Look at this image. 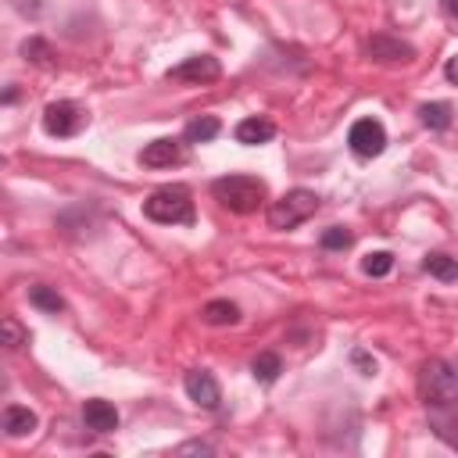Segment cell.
Here are the masks:
<instances>
[{"mask_svg": "<svg viewBox=\"0 0 458 458\" xmlns=\"http://www.w3.org/2000/svg\"><path fill=\"white\" fill-rule=\"evenodd\" d=\"M211 197H215L222 208L236 211V215H250V211H258V208L265 204L268 186H265V179H258V175L233 172V175H222V179L211 182Z\"/></svg>", "mask_w": 458, "mask_h": 458, "instance_id": "cell-1", "label": "cell"}, {"mask_svg": "<svg viewBox=\"0 0 458 458\" xmlns=\"http://www.w3.org/2000/svg\"><path fill=\"white\" fill-rule=\"evenodd\" d=\"M143 215L161 225H193V197L186 186H161L143 200Z\"/></svg>", "mask_w": 458, "mask_h": 458, "instance_id": "cell-2", "label": "cell"}, {"mask_svg": "<svg viewBox=\"0 0 458 458\" xmlns=\"http://www.w3.org/2000/svg\"><path fill=\"white\" fill-rule=\"evenodd\" d=\"M419 394L426 404H444L458 411V369L444 358H429L419 372Z\"/></svg>", "mask_w": 458, "mask_h": 458, "instance_id": "cell-3", "label": "cell"}, {"mask_svg": "<svg viewBox=\"0 0 458 458\" xmlns=\"http://www.w3.org/2000/svg\"><path fill=\"white\" fill-rule=\"evenodd\" d=\"M318 211V197L311 190H290L279 200H272L268 208V225L272 229H297L301 222H308Z\"/></svg>", "mask_w": 458, "mask_h": 458, "instance_id": "cell-4", "label": "cell"}, {"mask_svg": "<svg viewBox=\"0 0 458 458\" xmlns=\"http://www.w3.org/2000/svg\"><path fill=\"white\" fill-rule=\"evenodd\" d=\"M82 125H86V114H82V107L75 100H54L43 111V129L50 136H61L64 140V136H75Z\"/></svg>", "mask_w": 458, "mask_h": 458, "instance_id": "cell-5", "label": "cell"}, {"mask_svg": "<svg viewBox=\"0 0 458 458\" xmlns=\"http://www.w3.org/2000/svg\"><path fill=\"white\" fill-rule=\"evenodd\" d=\"M347 143L358 157H379L386 150V129L379 118H358L347 132Z\"/></svg>", "mask_w": 458, "mask_h": 458, "instance_id": "cell-6", "label": "cell"}, {"mask_svg": "<svg viewBox=\"0 0 458 458\" xmlns=\"http://www.w3.org/2000/svg\"><path fill=\"white\" fill-rule=\"evenodd\" d=\"M222 75V64L211 57V54H197V57H186L182 64L168 68V82H190V86H200V82H215Z\"/></svg>", "mask_w": 458, "mask_h": 458, "instance_id": "cell-7", "label": "cell"}, {"mask_svg": "<svg viewBox=\"0 0 458 458\" xmlns=\"http://www.w3.org/2000/svg\"><path fill=\"white\" fill-rule=\"evenodd\" d=\"M182 386H186V397H190L193 404L208 408V411H215V408H218V401H222L218 379H215L208 369H190V372L182 376Z\"/></svg>", "mask_w": 458, "mask_h": 458, "instance_id": "cell-8", "label": "cell"}, {"mask_svg": "<svg viewBox=\"0 0 458 458\" xmlns=\"http://www.w3.org/2000/svg\"><path fill=\"white\" fill-rule=\"evenodd\" d=\"M365 50H369V57L379 61V64H401V61H411V57H415V47H411V43H404V39H397V36H386V32H376Z\"/></svg>", "mask_w": 458, "mask_h": 458, "instance_id": "cell-9", "label": "cell"}, {"mask_svg": "<svg viewBox=\"0 0 458 458\" xmlns=\"http://www.w3.org/2000/svg\"><path fill=\"white\" fill-rule=\"evenodd\" d=\"M182 161V143L172 140V136H161V140H150L143 150H140V165L147 168H172Z\"/></svg>", "mask_w": 458, "mask_h": 458, "instance_id": "cell-10", "label": "cell"}, {"mask_svg": "<svg viewBox=\"0 0 458 458\" xmlns=\"http://www.w3.org/2000/svg\"><path fill=\"white\" fill-rule=\"evenodd\" d=\"M82 422L93 433H111V429H118V408L104 397H93L82 404Z\"/></svg>", "mask_w": 458, "mask_h": 458, "instance_id": "cell-11", "label": "cell"}, {"mask_svg": "<svg viewBox=\"0 0 458 458\" xmlns=\"http://www.w3.org/2000/svg\"><path fill=\"white\" fill-rule=\"evenodd\" d=\"M233 136H236V143H243V147H261V143H268V140L276 136V125H272L268 118H258V114H250V118L236 122Z\"/></svg>", "mask_w": 458, "mask_h": 458, "instance_id": "cell-12", "label": "cell"}, {"mask_svg": "<svg viewBox=\"0 0 458 458\" xmlns=\"http://www.w3.org/2000/svg\"><path fill=\"white\" fill-rule=\"evenodd\" d=\"M429 429L458 451V411L454 408H444V404H429Z\"/></svg>", "mask_w": 458, "mask_h": 458, "instance_id": "cell-13", "label": "cell"}, {"mask_svg": "<svg viewBox=\"0 0 458 458\" xmlns=\"http://www.w3.org/2000/svg\"><path fill=\"white\" fill-rule=\"evenodd\" d=\"M36 429V411L32 408H25V404H7L4 408V433L7 437H29Z\"/></svg>", "mask_w": 458, "mask_h": 458, "instance_id": "cell-14", "label": "cell"}, {"mask_svg": "<svg viewBox=\"0 0 458 458\" xmlns=\"http://www.w3.org/2000/svg\"><path fill=\"white\" fill-rule=\"evenodd\" d=\"M218 132H222V122H218L215 114H200V118L186 122L182 140H186V143H208V140H215Z\"/></svg>", "mask_w": 458, "mask_h": 458, "instance_id": "cell-15", "label": "cell"}, {"mask_svg": "<svg viewBox=\"0 0 458 458\" xmlns=\"http://www.w3.org/2000/svg\"><path fill=\"white\" fill-rule=\"evenodd\" d=\"M200 318H204L208 326H236V322H240V308H236L233 301H208V304L200 308Z\"/></svg>", "mask_w": 458, "mask_h": 458, "instance_id": "cell-16", "label": "cell"}, {"mask_svg": "<svg viewBox=\"0 0 458 458\" xmlns=\"http://www.w3.org/2000/svg\"><path fill=\"white\" fill-rule=\"evenodd\" d=\"M250 372H254V379L258 383H276L279 379V372H283V358L276 354V351H261L254 361H250Z\"/></svg>", "mask_w": 458, "mask_h": 458, "instance_id": "cell-17", "label": "cell"}, {"mask_svg": "<svg viewBox=\"0 0 458 458\" xmlns=\"http://www.w3.org/2000/svg\"><path fill=\"white\" fill-rule=\"evenodd\" d=\"M422 268H426L429 276H437L440 283H451V279H458V258H451V254H440V250L426 254V258H422Z\"/></svg>", "mask_w": 458, "mask_h": 458, "instance_id": "cell-18", "label": "cell"}, {"mask_svg": "<svg viewBox=\"0 0 458 458\" xmlns=\"http://www.w3.org/2000/svg\"><path fill=\"white\" fill-rule=\"evenodd\" d=\"M419 118H422L426 129H447V125H451V104H444V100L422 104V107H419Z\"/></svg>", "mask_w": 458, "mask_h": 458, "instance_id": "cell-19", "label": "cell"}, {"mask_svg": "<svg viewBox=\"0 0 458 458\" xmlns=\"http://www.w3.org/2000/svg\"><path fill=\"white\" fill-rule=\"evenodd\" d=\"M21 57L32 61V64H39V68H50V64H54V50H50V43H43L39 36H32V39L21 43Z\"/></svg>", "mask_w": 458, "mask_h": 458, "instance_id": "cell-20", "label": "cell"}, {"mask_svg": "<svg viewBox=\"0 0 458 458\" xmlns=\"http://www.w3.org/2000/svg\"><path fill=\"white\" fill-rule=\"evenodd\" d=\"M390 268H394V254H390V250H372V254H365V258H361V272H365V276H372V279L386 276Z\"/></svg>", "mask_w": 458, "mask_h": 458, "instance_id": "cell-21", "label": "cell"}, {"mask_svg": "<svg viewBox=\"0 0 458 458\" xmlns=\"http://www.w3.org/2000/svg\"><path fill=\"white\" fill-rule=\"evenodd\" d=\"M29 301H32L36 308H43V311H54V315L64 308V301H61V293H57L54 286H32V290H29Z\"/></svg>", "mask_w": 458, "mask_h": 458, "instance_id": "cell-22", "label": "cell"}, {"mask_svg": "<svg viewBox=\"0 0 458 458\" xmlns=\"http://www.w3.org/2000/svg\"><path fill=\"white\" fill-rule=\"evenodd\" d=\"M326 250H344V247H351L354 243V236H351V229H344V225H329L326 233H322V240H318Z\"/></svg>", "mask_w": 458, "mask_h": 458, "instance_id": "cell-23", "label": "cell"}, {"mask_svg": "<svg viewBox=\"0 0 458 458\" xmlns=\"http://www.w3.org/2000/svg\"><path fill=\"white\" fill-rule=\"evenodd\" d=\"M4 344H7L11 351H18L21 344H29V333H25V329L18 326V318H11V315L4 318Z\"/></svg>", "mask_w": 458, "mask_h": 458, "instance_id": "cell-24", "label": "cell"}, {"mask_svg": "<svg viewBox=\"0 0 458 458\" xmlns=\"http://www.w3.org/2000/svg\"><path fill=\"white\" fill-rule=\"evenodd\" d=\"M351 361L361 369V376H376V361H372V358H369L361 347H354V351H351Z\"/></svg>", "mask_w": 458, "mask_h": 458, "instance_id": "cell-25", "label": "cell"}, {"mask_svg": "<svg viewBox=\"0 0 458 458\" xmlns=\"http://www.w3.org/2000/svg\"><path fill=\"white\" fill-rule=\"evenodd\" d=\"M175 454H215V447L208 440H190V444H179Z\"/></svg>", "mask_w": 458, "mask_h": 458, "instance_id": "cell-26", "label": "cell"}, {"mask_svg": "<svg viewBox=\"0 0 458 458\" xmlns=\"http://www.w3.org/2000/svg\"><path fill=\"white\" fill-rule=\"evenodd\" d=\"M444 79L458 86V57H447V64H444Z\"/></svg>", "mask_w": 458, "mask_h": 458, "instance_id": "cell-27", "label": "cell"}, {"mask_svg": "<svg viewBox=\"0 0 458 458\" xmlns=\"http://www.w3.org/2000/svg\"><path fill=\"white\" fill-rule=\"evenodd\" d=\"M440 7H444L447 18H458V0H440Z\"/></svg>", "mask_w": 458, "mask_h": 458, "instance_id": "cell-28", "label": "cell"}]
</instances>
